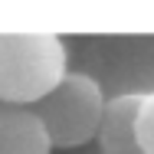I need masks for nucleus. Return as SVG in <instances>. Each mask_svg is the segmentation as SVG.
Segmentation results:
<instances>
[{
	"label": "nucleus",
	"instance_id": "2",
	"mask_svg": "<svg viewBox=\"0 0 154 154\" xmlns=\"http://www.w3.org/2000/svg\"><path fill=\"white\" fill-rule=\"evenodd\" d=\"M105 112V92L85 72H66L59 85L33 105V115L43 122L53 148H82L98 134Z\"/></svg>",
	"mask_w": 154,
	"mask_h": 154
},
{
	"label": "nucleus",
	"instance_id": "1",
	"mask_svg": "<svg viewBox=\"0 0 154 154\" xmlns=\"http://www.w3.org/2000/svg\"><path fill=\"white\" fill-rule=\"evenodd\" d=\"M69 72V53L56 33H0V105L30 108Z\"/></svg>",
	"mask_w": 154,
	"mask_h": 154
},
{
	"label": "nucleus",
	"instance_id": "5",
	"mask_svg": "<svg viewBox=\"0 0 154 154\" xmlns=\"http://www.w3.org/2000/svg\"><path fill=\"white\" fill-rule=\"evenodd\" d=\"M134 134H138L141 154H154V92L141 95V105L134 115Z\"/></svg>",
	"mask_w": 154,
	"mask_h": 154
},
{
	"label": "nucleus",
	"instance_id": "4",
	"mask_svg": "<svg viewBox=\"0 0 154 154\" xmlns=\"http://www.w3.org/2000/svg\"><path fill=\"white\" fill-rule=\"evenodd\" d=\"M53 141L43 122L23 105H0V154H49Z\"/></svg>",
	"mask_w": 154,
	"mask_h": 154
},
{
	"label": "nucleus",
	"instance_id": "3",
	"mask_svg": "<svg viewBox=\"0 0 154 154\" xmlns=\"http://www.w3.org/2000/svg\"><path fill=\"white\" fill-rule=\"evenodd\" d=\"M144 92H122L105 98V112L98 122V151L102 154H141L138 134H134V115Z\"/></svg>",
	"mask_w": 154,
	"mask_h": 154
}]
</instances>
